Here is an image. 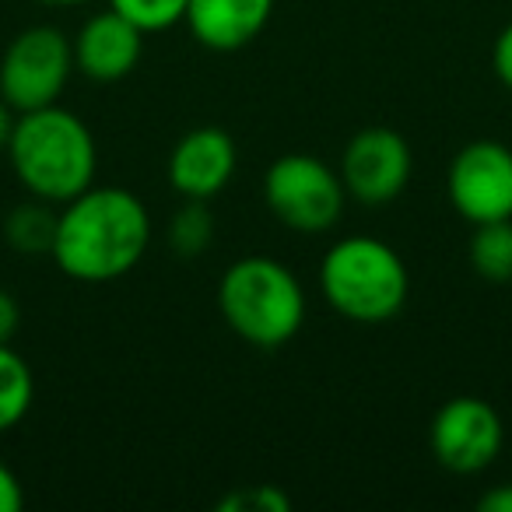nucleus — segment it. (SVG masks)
Listing matches in <instances>:
<instances>
[{
    "mask_svg": "<svg viewBox=\"0 0 512 512\" xmlns=\"http://www.w3.org/2000/svg\"><path fill=\"white\" fill-rule=\"evenodd\" d=\"M449 200L470 225L512 218V151L502 141H470L449 162Z\"/></svg>",
    "mask_w": 512,
    "mask_h": 512,
    "instance_id": "7",
    "label": "nucleus"
},
{
    "mask_svg": "<svg viewBox=\"0 0 512 512\" xmlns=\"http://www.w3.org/2000/svg\"><path fill=\"white\" fill-rule=\"evenodd\" d=\"M186 4L190 0H109V8L130 18L141 32H162L179 25L186 18Z\"/></svg>",
    "mask_w": 512,
    "mask_h": 512,
    "instance_id": "17",
    "label": "nucleus"
},
{
    "mask_svg": "<svg viewBox=\"0 0 512 512\" xmlns=\"http://www.w3.org/2000/svg\"><path fill=\"white\" fill-rule=\"evenodd\" d=\"M235 172V141L221 127H197L172 148L169 183L186 200H211Z\"/></svg>",
    "mask_w": 512,
    "mask_h": 512,
    "instance_id": "10",
    "label": "nucleus"
},
{
    "mask_svg": "<svg viewBox=\"0 0 512 512\" xmlns=\"http://www.w3.org/2000/svg\"><path fill=\"white\" fill-rule=\"evenodd\" d=\"M323 299L351 323H390L404 309L411 278L393 246L351 235L327 249L320 264Z\"/></svg>",
    "mask_w": 512,
    "mask_h": 512,
    "instance_id": "4",
    "label": "nucleus"
},
{
    "mask_svg": "<svg viewBox=\"0 0 512 512\" xmlns=\"http://www.w3.org/2000/svg\"><path fill=\"white\" fill-rule=\"evenodd\" d=\"M491 67H495L498 81L512 92V22L498 32L495 46H491Z\"/></svg>",
    "mask_w": 512,
    "mask_h": 512,
    "instance_id": "19",
    "label": "nucleus"
},
{
    "mask_svg": "<svg viewBox=\"0 0 512 512\" xmlns=\"http://www.w3.org/2000/svg\"><path fill=\"white\" fill-rule=\"evenodd\" d=\"M470 239V267L491 285L512 281V218L505 221H484L474 225Z\"/></svg>",
    "mask_w": 512,
    "mask_h": 512,
    "instance_id": "13",
    "label": "nucleus"
},
{
    "mask_svg": "<svg viewBox=\"0 0 512 512\" xmlns=\"http://www.w3.org/2000/svg\"><path fill=\"white\" fill-rule=\"evenodd\" d=\"M477 509L481 512H512V484H498L488 495L477 498Z\"/></svg>",
    "mask_w": 512,
    "mask_h": 512,
    "instance_id": "22",
    "label": "nucleus"
},
{
    "mask_svg": "<svg viewBox=\"0 0 512 512\" xmlns=\"http://www.w3.org/2000/svg\"><path fill=\"white\" fill-rule=\"evenodd\" d=\"M57 218L60 214H53L50 207H46V200H39V204H22L8 214V221H4V235H8V242L18 249V253H29V256L32 253H53Z\"/></svg>",
    "mask_w": 512,
    "mask_h": 512,
    "instance_id": "15",
    "label": "nucleus"
},
{
    "mask_svg": "<svg viewBox=\"0 0 512 512\" xmlns=\"http://www.w3.org/2000/svg\"><path fill=\"white\" fill-rule=\"evenodd\" d=\"M221 512H288L292 498L278 491L274 484H260V488H239L218 502Z\"/></svg>",
    "mask_w": 512,
    "mask_h": 512,
    "instance_id": "18",
    "label": "nucleus"
},
{
    "mask_svg": "<svg viewBox=\"0 0 512 512\" xmlns=\"http://www.w3.org/2000/svg\"><path fill=\"white\" fill-rule=\"evenodd\" d=\"M39 4H57V8H74V4H85V0H39Z\"/></svg>",
    "mask_w": 512,
    "mask_h": 512,
    "instance_id": "24",
    "label": "nucleus"
},
{
    "mask_svg": "<svg viewBox=\"0 0 512 512\" xmlns=\"http://www.w3.org/2000/svg\"><path fill=\"white\" fill-rule=\"evenodd\" d=\"M274 0H190L186 18L193 39L207 50L232 53L253 43L271 22Z\"/></svg>",
    "mask_w": 512,
    "mask_h": 512,
    "instance_id": "12",
    "label": "nucleus"
},
{
    "mask_svg": "<svg viewBox=\"0 0 512 512\" xmlns=\"http://www.w3.org/2000/svg\"><path fill=\"white\" fill-rule=\"evenodd\" d=\"M502 439V418L481 397L446 400L428 432L435 460L453 474H477V470L491 467L495 456L502 453Z\"/></svg>",
    "mask_w": 512,
    "mask_h": 512,
    "instance_id": "8",
    "label": "nucleus"
},
{
    "mask_svg": "<svg viewBox=\"0 0 512 512\" xmlns=\"http://www.w3.org/2000/svg\"><path fill=\"white\" fill-rule=\"evenodd\" d=\"M414 158L407 141L390 127H365L348 141L341 158V183L365 207H383L404 193Z\"/></svg>",
    "mask_w": 512,
    "mask_h": 512,
    "instance_id": "9",
    "label": "nucleus"
},
{
    "mask_svg": "<svg viewBox=\"0 0 512 512\" xmlns=\"http://www.w3.org/2000/svg\"><path fill=\"white\" fill-rule=\"evenodd\" d=\"M214 239V218L207 211L204 200H186L176 211V218L169 221V246L179 256H197L211 246Z\"/></svg>",
    "mask_w": 512,
    "mask_h": 512,
    "instance_id": "16",
    "label": "nucleus"
},
{
    "mask_svg": "<svg viewBox=\"0 0 512 512\" xmlns=\"http://www.w3.org/2000/svg\"><path fill=\"white\" fill-rule=\"evenodd\" d=\"M218 309L235 337L260 351L285 348L306 320L299 278L271 256H242L221 274Z\"/></svg>",
    "mask_w": 512,
    "mask_h": 512,
    "instance_id": "3",
    "label": "nucleus"
},
{
    "mask_svg": "<svg viewBox=\"0 0 512 512\" xmlns=\"http://www.w3.org/2000/svg\"><path fill=\"white\" fill-rule=\"evenodd\" d=\"M22 505H25L22 481H18L8 463H0V512H22Z\"/></svg>",
    "mask_w": 512,
    "mask_h": 512,
    "instance_id": "20",
    "label": "nucleus"
},
{
    "mask_svg": "<svg viewBox=\"0 0 512 512\" xmlns=\"http://www.w3.org/2000/svg\"><path fill=\"white\" fill-rule=\"evenodd\" d=\"M18 320H22V309H18V302L0 288V344H11V337H15V330H18Z\"/></svg>",
    "mask_w": 512,
    "mask_h": 512,
    "instance_id": "21",
    "label": "nucleus"
},
{
    "mask_svg": "<svg viewBox=\"0 0 512 512\" xmlns=\"http://www.w3.org/2000/svg\"><path fill=\"white\" fill-rule=\"evenodd\" d=\"M74 71V46L53 25L18 32L0 60V95L18 113L57 106Z\"/></svg>",
    "mask_w": 512,
    "mask_h": 512,
    "instance_id": "6",
    "label": "nucleus"
},
{
    "mask_svg": "<svg viewBox=\"0 0 512 512\" xmlns=\"http://www.w3.org/2000/svg\"><path fill=\"white\" fill-rule=\"evenodd\" d=\"M32 397H36L32 369L18 351L0 344V432L15 428L32 411Z\"/></svg>",
    "mask_w": 512,
    "mask_h": 512,
    "instance_id": "14",
    "label": "nucleus"
},
{
    "mask_svg": "<svg viewBox=\"0 0 512 512\" xmlns=\"http://www.w3.org/2000/svg\"><path fill=\"white\" fill-rule=\"evenodd\" d=\"M144 36L148 32L137 29L130 18L120 11H102V15L88 18L81 25L78 39H74V67L88 74L92 81H120L141 64Z\"/></svg>",
    "mask_w": 512,
    "mask_h": 512,
    "instance_id": "11",
    "label": "nucleus"
},
{
    "mask_svg": "<svg viewBox=\"0 0 512 512\" xmlns=\"http://www.w3.org/2000/svg\"><path fill=\"white\" fill-rule=\"evenodd\" d=\"M11 127H15V120H11V106L4 102V95H0V148H8Z\"/></svg>",
    "mask_w": 512,
    "mask_h": 512,
    "instance_id": "23",
    "label": "nucleus"
},
{
    "mask_svg": "<svg viewBox=\"0 0 512 512\" xmlns=\"http://www.w3.org/2000/svg\"><path fill=\"white\" fill-rule=\"evenodd\" d=\"M148 242L151 218L134 193L120 186H88L60 211L50 256L67 278L102 285L134 271Z\"/></svg>",
    "mask_w": 512,
    "mask_h": 512,
    "instance_id": "1",
    "label": "nucleus"
},
{
    "mask_svg": "<svg viewBox=\"0 0 512 512\" xmlns=\"http://www.w3.org/2000/svg\"><path fill=\"white\" fill-rule=\"evenodd\" d=\"M18 183L46 204H67L95 183V137L71 109L46 106L22 113L8 137Z\"/></svg>",
    "mask_w": 512,
    "mask_h": 512,
    "instance_id": "2",
    "label": "nucleus"
},
{
    "mask_svg": "<svg viewBox=\"0 0 512 512\" xmlns=\"http://www.w3.org/2000/svg\"><path fill=\"white\" fill-rule=\"evenodd\" d=\"M341 172L313 155H281L264 176V200L271 214L292 232H327L344 211Z\"/></svg>",
    "mask_w": 512,
    "mask_h": 512,
    "instance_id": "5",
    "label": "nucleus"
}]
</instances>
